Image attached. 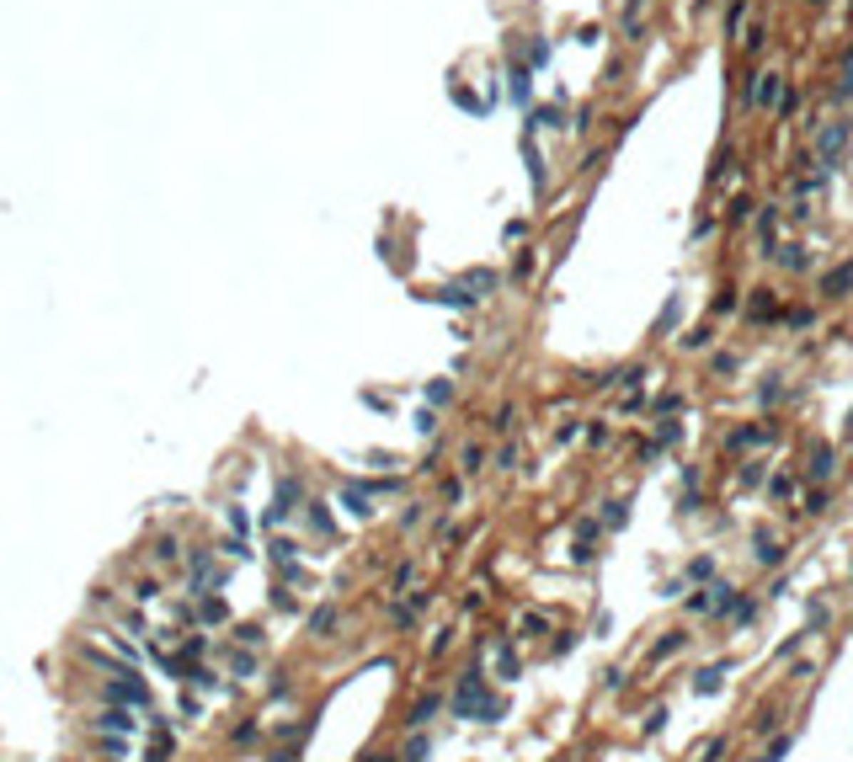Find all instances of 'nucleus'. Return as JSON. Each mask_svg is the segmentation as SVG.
<instances>
[{
	"label": "nucleus",
	"instance_id": "nucleus-1",
	"mask_svg": "<svg viewBox=\"0 0 853 762\" xmlns=\"http://www.w3.org/2000/svg\"><path fill=\"white\" fill-rule=\"evenodd\" d=\"M102 699H107V704H123V709H133V714H150V688H144L139 666L123 671V677H112L107 688H102Z\"/></svg>",
	"mask_w": 853,
	"mask_h": 762
},
{
	"label": "nucleus",
	"instance_id": "nucleus-3",
	"mask_svg": "<svg viewBox=\"0 0 853 762\" xmlns=\"http://www.w3.org/2000/svg\"><path fill=\"white\" fill-rule=\"evenodd\" d=\"M91 725H96L102 736H133V731H139V714H133V709H123V704H107V709L96 714Z\"/></svg>",
	"mask_w": 853,
	"mask_h": 762
},
{
	"label": "nucleus",
	"instance_id": "nucleus-14",
	"mask_svg": "<svg viewBox=\"0 0 853 762\" xmlns=\"http://www.w3.org/2000/svg\"><path fill=\"white\" fill-rule=\"evenodd\" d=\"M155 592H160V587H155V581H150V576H144V581H139V587H133V597H139V602H150V597H155Z\"/></svg>",
	"mask_w": 853,
	"mask_h": 762
},
{
	"label": "nucleus",
	"instance_id": "nucleus-7",
	"mask_svg": "<svg viewBox=\"0 0 853 762\" xmlns=\"http://www.w3.org/2000/svg\"><path fill=\"white\" fill-rule=\"evenodd\" d=\"M235 640H240L245 651H262V645H267V629H262V624H235Z\"/></svg>",
	"mask_w": 853,
	"mask_h": 762
},
{
	"label": "nucleus",
	"instance_id": "nucleus-4",
	"mask_svg": "<svg viewBox=\"0 0 853 762\" xmlns=\"http://www.w3.org/2000/svg\"><path fill=\"white\" fill-rule=\"evenodd\" d=\"M224 619H230V602H224L219 592H203V597H198V624L213 629V624H224Z\"/></svg>",
	"mask_w": 853,
	"mask_h": 762
},
{
	"label": "nucleus",
	"instance_id": "nucleus-15",
	"mask_svg": "<svg viewBox=\"0 0 853 762\" xmlns=\"http://www.w3.org/2000/svg\"><path fill=\"white\" fill-rule=\"evenodd\" d=\"M310 522H315V533H325V539H331V518H325V512L315 507V512H310Z\"/></svg>",
	"mask_w": 853,
	"mask_h": 762
},
{
	"label": "nucleus",
	"instance_id": "nucleus-8",
	"mask_svg": "<svg viewBox=\"0 0 853 762\" xmlns=\"http://www.w3.org/2000/svg\"><path fill=\"white\" fill-rule=\"evenodd\" d=\"M342 507L352 512V518H368V512H374V501H368L363 490H342Z\"/></svg>",
	"mask_w": 853,
	"mask_h": 762
},
{
	"label": "nucleus",
	"instance_id": "nucleus-9",
	"mask_svg": "<svg viewBox=\"0 0 853 762\" xmlns=\"http://www.w3.org/2000/svg\"><path fill=\"white\" fill-rule=\"evenodd\" d=\"M155 560H160V565H176V560H187V549H176V539H160L155 544Z\"/></svg>",
	"mask_w": 853,
	"mask_h": 762
},
{
	"label": "nucleus",
	"instance_id": "nucleus-10",
	"mask_svg": "<svg viewBox=\"0 0 853 762\" xmlns=\"http://www.w3.org/2000/svg\"><path fill=\"white\" fill-rule=\"evenodd\" d=\"M432 714H437V699H422L417 709H411V720H406V725H426Z\"/></svg>",
	"mask_w": 853,
	"mask_h": 762
},
{
	"label": "nucleus",
	"instance_id": "nucleus-12",
	"mask_svg": "<svg viewBox=\"0 0 853 762\" xmlns=\"http://www.w3.org/2000/svg\"><path fill=\"white\" fill-rule=\"evenodd\" d=\"M230 741H235V746H245V741H256V725H251V720H245V725H235V731H230Z\"/></svg>",
	"mask_w": 853,
	"mask_h": 762
},
{
	"label": "nucleus",
	"instance_id": "nucleus-5",
	"mask_svg": "<svg viewBox=\"0 0 853 762\" xmlns=\"http://www.w3.org/2000/svg\"><path fill=\"white\" fill-rule=\"evenodd\" d=\"M224 666H230L235 677H256V666H262V661H256V651H240V645H224Z\"/></svg>",
	"mask_w": 853,
	"mask_h": 762
},
{
	"label": "nucleus",
	"instance_id": "nucleus-2",
	"mask_svg": "<svg viewBox=\"0 0 853 762\" xmlns=\"http://www.w3.org/2000/svg\"><path fill=\"white\" fill-rule=\"evenodd\" d=\"M144 731H150V746H144V757H139V762H171V752H176V736H171V725H165L160 714H155V720L144 725Z\"/></svg>",
	"mask_w": 853,
	"mask_h": 762
},
{
	"label": "nucleus",
	"instance_id": "nucleus-6",
	"mask_svg": "<svg viewBox=\"0 0 853 762\" xmlns=\"http://www.w3.org/2000/svg\"><path fill=\"white\" fill-rule=\"evenodd\" d=\"M331 629H336V608L325 602V608H315V613H310V634H315V640H325Z\"/></svg>",
	"mask_w": 853,
	"mask_h": 762
},
{
	"label": "nucleus",
	"instance_id": "nucleus-11",
	"mask_svg": "<svg viewBox=\"0 0 853 762\" xmlns=\"http://www.w3.org/2000/svg\"><path fill=\"white\" fill-rule=\"evenodd\" d=\"M720 671H725V666H715V671H699V677H693V688H699V693H715V688H720Z\"/></svg>",
	"mask_w": 853,
	"mask_h": 762
},
{
	"label": "nucleus",
	"instance_id": "nucleus-13",
	"mask_svg": "<svg viewBox=\"0 0 853 762\" xmlns=\"http://www.w3.org/2000/svg\"><path fill=\"white\" fill-rule=\"evenodd\" d=\"M230 528H235V539H240V533L251 528V522H245V512H240V507H230Z\"/></svg>",
	"mask_w": 853,
	"mask_h": 762
},
{
	"label": "nucleus",
	"instance_id": "nucleus-16",
	"mask_svg": "<svg viewBox=\"0 0 853 762\" xmlns=\"http://www.w3.org/2000/svg\"><path fill=\"white\" fill-rule=\"evenodd\" d=\"M422 757H426V741H422V736H417V741H411V746H406V762H422Z\"/></svg>",
	"mask_w": 853,
	"mask_h": 762
}]
</instances>
